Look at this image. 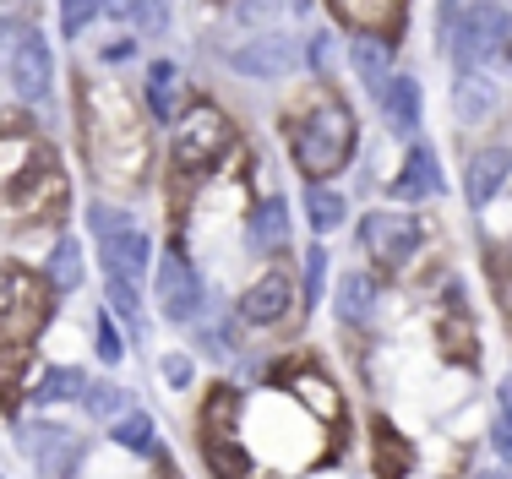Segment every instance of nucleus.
Masks as SVG:
<instances>
[{
  "instance_id": "nucleus-1",
  "label": "nucleus",
  "mask_w": 512,
  "mask_h": 479,
  "mask_svg": "<svg viewBox=\"0 0 512 479\" xmlns=\"http://www.w3.org/2000/svg\"><path fill=\"white\" fill-rule=\"evenodd\" d=\"M66 213V175L39 131L0 126V224H55Z\"/></svg>"
},
{
  "instance_id": "nucleus-2",
  "label": "nucleus",
  "mask_w": 512,
  "mask_h": 479,
  "mask_svg": "<svg viewBox=\"0 0 512 479\" xmlns=\"http://www.w3.org/2000/svg\"><path fill=\"white\" fill-rule=\"evenodd\" d=\"M77 120H82V153L109 186H131L148 169V137L137 131V115L115 88L77 82Z\"/></svg>"
},
{
  "instance_id": "nucleus-3",
  "label": "nucleus",
  "mask_w": 512,
  "mask_h": 479,
  "mask_svg": "<svg viewBox=\"0 0 512 479\" xmlns=\"http://www.w3.org/2000/svg\"><path fill=\"white\" fill-rule=\"evenodd\" d=\"M50 316H55L50 278L28 273L17 262H0V387H6V403H17L22 365H28L39 333L50 327Z\"/></svg>"
},
{
  "instance_id": "nucleus-4",
  "label": "nucleus",
  "mask_w": 512,
  "mask_h": 479,
  "mask_svg": "<svg viewBox=\"0 0 512 479\" xmlns=\"http://www.w3.org/2000/svg\"><path fill=\"white\" fill-rule=\"evenodd\" d=\"M235 147V120L224 115L218 104H186L175 115V131H169V202L186 207L191 191L202 186L207 175L218 169V158Z\"/></svg>"
},
{
  "instance_id": "nucleus-5",
  "label": "nucleus",
  "mask_w": 512,
  "mask_h": 479,
  "mask_svg": "<svg viewBox=\"0 0 512 479\" xmlns=\"http://www.w3.org/2000/svg\"><path fill=\"white\" fill-rule=\"evenodd\" d=\"M355 142H360L355 109H349L344 98L322 93V98H311V104L295 115L289 158H295L300 175H311V186H322V175H338V169L355 158Z\"/></svg>"
},
{
  "instance_id": "nucleus-6",
  "label": "nucleus",
  "mask_w": 512,
  "mask_h": 479,
  "mask_svg": "<svg viewBox=\"0 0 512 479\" xmlns=\"http://www.w3.org/2000/svg\"><path fill=\"white\" fill-rule=\"evenodd\" d=\"M267 382H278L289 392V398L300 403L306 414H316V420L327 425V431H338V425L349 420L344 409V392H338V382L322 371L316 360H306V354H289V360H278L273 371H267Z\"/></svg>"
},
{
  "instance_id": "nucleus-7",
  "label": "nucleus",
  "mask_w": 512,
  "mask_h": 479,
  "mask_svg": "<svg viewBox=\"0 0 512 479\" xmlns=\"http://www.w3.org/2000/svg\"><path fill=\"white\" fill-rule=\"evenodd\" d=\"M88 224H93V235H99V251H104L109 273H120V278H142V273H148L153 240L131 224V213H115V207L93 202L88 207Z\"/></svg>"
},
{
  "instance_id": "nucleus-8",
  "label": "nucleus",
  "mask_w": 512,
  "mask_h": 479,
  "mask_svg": "<svg viewBox=\"0 0 512 479\" xmlns=\"http://www.w3.org/2000/svg\"><path fill=\"white\" fill-rule=\"evenodd\" d=\"M502 49H512V11L496 6V0H474L453 28V55L463 66H480V60L502 55Z\"/></svg>"
},
{
  "instance_id": "nucleus-9",
  "label": "nucleus",
  "mask_w": 512,
  "mask_h": 479,
  "mask_svg": "<svg viewBox=\"0 0 512 479\" xmlns=\"http://www.w3.org/2000/svg\"><path fill=\"white\" fill-rule=\"evenodd\" d=\"M360 245L382 267H409L425 245V224L414 213H371L360 218Z\"/></svg>"
},
{
  "instance_id": "nucleus-10",
  "label": "nucleus",
  "mask_w": 512,
  "mask_h": 479,
  "mask_svg": "<svg viewBox=\"0 0 512 479\" xmlns=\"http://www.w3.org/2000/svg\"><path fill=\"white\" fill-rule=\"evenodd\" d=\"M153 289H158V311H164V322H180V327H186V322H197V311L207 305L197 267H191L180 251H169L164 262H158Z\"/></svg>"
},
{
  "instance_id": "nucleus-11",
  "label": "nucleus",
  "mask_w": 512,
  "mask_h": 479,
  "mask_svg": "<svg viewBox=\"0 0 512 479\" xmlns=\"http://www.w3.org/2000/svg\"><path fill=\"white\" fill-rule=\"evenodd\" d=\"M229 66H235L240 77L278 82V77H289V71L300 66V49L289 44L284 33H262V39H251V44H235V49H229Z\"/></svg>"
},
{
  "instance_id": "nucleus-12",
  "label": "nucleus",
  "mask_w": 512,
  "mask_h": 479,
  "mask_svg": "<svg viewBox=\"0 0 512 479\" xmlns=\"http://www.w3.org/2000/svg\"><path fill=\"white\" fill-rule=\"evenodd\" d=\"M22 452L33 458V469L44 479H71V469L82 463V441L60 425H28L22 431Z\"/></svg>"
},
{
  "instance_id": "nucleus-13",
  "label": "nucleus",
  "mask_w": 512,
  "mask_h": 479,
  "mask_svg": "<svg viewBox=\"0 0 512 479\" xmlns=\"http://www.w3.org/2000/svg\"><path fill=\"white\" fill-rule=\"evenodd\" d=\"M11 88H17V98H28V104H39L44 93H50L55 82V55L50 44H44V33H22L17 55H11Z\"/></svg>"
},
{
  "instance_id": "nucleus-14",
  "label": "nucleus",
  "mask_w": 512,
  "mask_h": 479,
  "mask_svg": "<svg viewBox=\"0 0 512 479\" xmlns=\"http://www.w3.org/2000/svg\"><path fill=\"white\" fill-rule=\"evenodd\" d=\"M333 11L349 22L355 33H371V39H387L393 44L404 33V17H409V0H333Z\"/></svg>"
},
{
  "instance_id": "nucleus-15",
  "label": "nucleus",
  "mask_w": 512,
  "mask_h": 479,
  "mask_svg": "<svg viewBox=\"0 0 512 479\" xmlns=\"http://www.w3.org/2000/svg\"><path fill=\"white\" fill-rule=\"evenodd\" d=\"M295 311V289H289L284 273H267L240 294V322L246 327H278L284 316Z\"/></svg>"
},
{
  "instance_id": "nucleus-16",
  "label": "nucleus",
  "mask_w": 512,
  "mask_h": 479,
  "mask_svg": "<svg viewBox=\"0 0 512 479\" xmlns=\"http://www.w3.org/2000/svg\"><path fill=\"white\" fill-rule=\"evenodd\" d=\"M512 175V147H480V153L469 158V169H463V196H469V207H485L496 191L507 186Z\"/></svg>"
},
{
  "instance_id": "nucleus-17",
  "label": "nucleus",
  "mask_w": 512,
  "mask_h": 479,
  "mask_svg": "<svg viewBox=\"0 0 512 479\" xmlns=\"http://www.w3.org/2000/svg\"><path fill=\"white\" fill-rule=\"evenodd\" d=\"M371 458H376V479H409L414 469L409 436H398V425H387L382 414L371 420Z\"/></svg>"
},
{
  "instance_id": "nucleus-18",
  "label": "nucleus",
  "mask_w": 512,
  "mask_h": 479,
  "mask_svg": "<svg viewBox=\"0 0 512 479\" xmlns=\"http://www.w3.org/2000/svg\"><path fill=\"white\" fill-rule=\"evenodd\" d=\"M202 463L213 479H256V452L240 436H202Z\"/></svg>"
},
{
  "instance_id": "nucleus-19",
  "label": "nucleus",
  "mask_w": 512,
  "mask_h": 479,
  "mask_svg": "<svg viewBox=\"0 0 512 479\" xmlns=\"http://www.w3.org/2000/svg\"><path fill=\"white\" fill-rule=\"evenodd\" d=\"M349 66H355V77L371 88L376 98L387 93V82H393V44L387 39H371V33H355V44H349Z\"/></svg>"
},
{
  "instance_id": "nucleus-20",
  "label": "nucleus",
  "mask_w": 512,
  "mask_h": 479,
  "mask_svg": "<svg viewBox=\"0 0 512 479\" xmlns=\"http://www.w3.org/2000/svg\"><path fill=\"white\" fill-rule=\"evenodd\" d=\"M436 191H442V164H436V153H431V147H409L404 175L393 180V196L420 202V196H436Z\"/></svg>"
},
{
  "instance_id": "nucleus-21",
  "label": "nucleus",
  "mask_w": 512,
  "mask_h": 479,
  "mask_svg": "<svg viewBox=\"0 0 512 479\" xmlns=\"http://www.w3.org/2000/svg\"><path fill=\"white\" fill-rule=\"evenodd\" d=\"M88 392V376L77 371V365H50V371H39V382L28 387V403L33 409H55V403H71Z\"/></svg>"
},
{
  "instance_id": "nucleus-22",
  "label": "nucleus",
  "mask_w": 512,
  "mask_h": 479,
  "mask_svg": "<svg viewBox=\"0 0 512 479\" xmlns=\"http://www.w3.org/2000/svg\"><path fill=\"white\" fill-rule=\"evenodd\" d=\"M109 441L126 447V452H137V458H164V447H158V425L142 409H126L120 420H109Z\"/></svg>"
},
{
  "instance_id": "nucleus-23",
  "label": "nucleus",
  "mask_w": 512,
  "mask_h": 479,
  "mask_svg": "<svg viewBox=\"0 0 512 479\" xmlns=\"http://www.w3.org/2000/svg\"><path fill=\"white\" fill-rule=\"evenodd\" d=\"M284 240H289V207H284V196H262V207H256V218H251V245L262 256H273V251H284Z\"/></svg>"
},
{
  "instance_id": "nucleus-24",
  "label": "nucleus",
  "mask_w": 512,
  "mask_h": 479,
  "mask_svg": "<svg viewBox=\"0 0 512 479\" xmlns=\"http://www.w3.org/2000/svg\"><path fill=\"white\" fill-rule=\"evenodd\" d=\"M382 109H387V126L393 131H420V82L414 77H393L382 93Z\"/></svg>"
},
{
  "instance_id": "nucleus-25",
  "label": "nucleus",
  "mask_w": 512,
  "mask_h": 479,
  "mask_svg": "<svg viewBox=\"0 0 512 479\" xmlns=\"http://www.w3.org/2000/svg\"><path fill=\"white\" fill-rule=\"evenodd\" d=\"M376 316V284L365 273H344L338 278V322L365 327Z\"/></svg>"
},
{
  "instance_id": "nucleus-26",
  "label": "nucleus",
  "mask_w": 512,
  "mask_h": 479,
  "mask_svg": "<svg viewBox=\"0 0 512 479\" xmlns=\"http://www.w3.org/2000/svg\"><path fill=\"white\" fill-rule=\"evenodd\" d=\"M44 278H50V289L55 294H71V289H82V240H60L55 251H50V262H44Z\"/></svg>"
},
{
  "instance_id": "nucleus-27",
  "label": "nucleus",
  "mask_w": 512,
  "mask_h": 479,
  "mask_svg": "<svg viewBox=\"0 0 512 479\" xmlns=\"http://www.w3.org/2000/svg\"><path fill=\"white\" fill-rule=\"evenodd\" d=\"M306 218H311V229H316V235H333V229L349 218V202H344V191L306 186Z\"/></svg>"
},
{
  "instance_id": "nucleus-28",
  "label": "nucleus",
  "mask_w": 512,
  "mask_h": 479,
  "mask_svg": "<svg viewBox=\"0 0 512 479\" xmlns=\"http://www.w3.org/2000/svg\"><path fill=\"white\" fill-rule=\"evenodd\" d=\"M109 316H120L126 322V333L142 343V333H148V322H142V300H137V284L120 273H109Z\"/></svg>"
},
{
  "instance_id": "nucleus-29",
  "label": "nucleus",
  "mask_w": 512,
  "mask_h": 479,
  "mask_svg": "<svg viewBox=\"0 0 512 479\" xmlns=\"http://www.w3.org/2000/svg\"><path fill=\"white\" fill-rule=\"evenodd\" d=\"M148 109L158 120L180 115V104H175V66H169V60H153V66H148Z\"/></svg>"
},
{
  "instance_id": "nucleus-30",
  "label": "nucleus",
  "mask_w": 512,
  "mask_h": 479,
  "mask_svg": "<svg viewBox=\"0 0 512 479\" xmlns=\"http://www.w3.org/2000/svg\"><path fill=\"white\" fill-rule=\"evenodd\" d=\"M82 409H88L93 420H120V414H126V392H120L115 382H88Z\"/></svg>"
},
{
  "instance_id": "nucleus-31",
  "label": "nucleus",
  "mask_w": 512,
  "mask_h": 479,
  "mask_svg": "<svg viewBox=\"0 0 512 479\" xmlns=\"http://www.w3.org/2000/svg\"><path fill=\"white\" fill-rule=\"evenodd\" d=\"M496 109V88L485 77H463L458 82V115H491Z\"/></svg>"
},
{
  "instance_id": "nucleus-32",
  "label": "nucleus",
  "mask_w": 512,
  "mask_h": 479,
  "mask_svg": "<svg viewBox=\"0 0 512 479\" xmlns=\"http://www.w3.org/2000/svg\"><path fill=\"white\" fill-rule=\"evenodd\" d=\"M99 11H104V0H60V33H66V39H82V28H88Z\"/></svg>"
},
{
  "instance_id": "nucleus-33",
  "label": "nucleus",
  "mask_w": 512,
  "mask_h": 479,
  "mask_svg": "<svg viewBox=\"0 0 512 479\" xmlns=\"http://www.w3.org/2000/svg\"><path fill=\"white\" fill-rule=\"evenodd\" d=\"M322 284H327V251H322V245H311V251H306V305L322 300ZM306 305H300V311H306Z\"/></svg>"
},
{
  "instance_id": "nucleus-34",
  "label": "nucleus",
  "mask_w": 512,
  "mask_h": 479,
  "mask_svg": "<svg viewBox=\"0 0 512 479\" xmlns=\"http://www.w3.org/2000/svg\"><path fill=\"white\" fill-rule=\"evenodd\" d=\"M491 441H496V452H502V458L512 463V403H507V398L496 403V420H491Z\"/></svg>"
},
{
  "instance_id": "nucleus-35",
  "label": "nucleus",
  "mask_w": 512,
  "mask_h": 479,
  "mask_svg": "<svg viewBox=\"0 0 512 479\" xmlns=\"http://www.w3.org/2000/svg\"><path fill=\"white\" fill-rule=\"evenodd\" d=\"M99 360L104 365L126 360V343H120V333H115V322H109V316H99Z\"/></svg>"
},
{
  "instance_id": "nucleus-36",
  "label": "nucleus",
  "mask_w": 512,
  "mask_h": 479,
  "mask_svg": "<svg viewBox=\"0 0 512 479\" xmlns=\"http://www.w3.org/2000/svg\"><path fill=\"white\" fill-rule=\"evenodd\" d=\"M137 28H142V33H153V39H158V33L169 28V0H142V11H137Z\"/></svg>"
},
{
  "instance_id": "nucleus-37",
  "label": "nucleus",
  "mask_w": 512,
  "mask_h": 479,
  "mask_svg": "<svg viewBox=\"0 0 512 479\" xmlns=\"http://www.w3.org/2000/svg\"><path fill=\"white\" fill-rule=\"evenodd\" d=\"M197 349L218 354V360H229V354H235V333H229V327H202V333H197Z\"/></svg>"
},
{
  "instance_id": "nucleus-38",
  "label": "nucleus",
  "mask_w": 512,
  "mask_h": 479,
  "mask_svg": "<svg viewBox=\"0 0 512 479\" xmlns=\"http://www.w3.org/2000/svg\"><path fill=\"white\" fill-rule=\"evenodd\" d=\"M22 33H28V28H22V22H17V17H0V71H6V66H11V55H17V44H22Z\"/></svg>"
},
{
  "instance_id": "nucleus-39",
  "label": "nucleus",
  "mask_w": 512,
  "mask_h": 479,
  "mask_svg": "<svg viewBox=\"0 0 512 479\" xmlns=\"http://www.w3.org/2000/svg\"><path fill=\"white\" fill-rule=\"evenodd\" d=\"M158 371H164L169 387H191V360H186V354H164V365H158Z\"/></svg>"
},
{
  "instance_id": "nucleus-40",
  "label": "nucleus",
  "mask_w": 512,
  "mask_h": 479,
  "mask_svg": "<svg viewBox=\"0 0 512 479\" xmlns=\"http://www.w3.org/2000/svg\"><path fill=\"white\" fill-rule=\"evenodd\" d=\"M104 11H109V17H120V22H137V11H142V0H104Z\"/></svg>"
},
{
  "instance_id": "nucleus-41",
  "label": "nucleus",
  "mask_w": 512,
  "mask_h": 479,
  "mask_svg": "<svg viewBox=\"0 0 512 479\" xmlns=\"http://www.w3.org/2000/svg\"><path fill=\"white\" fill-rule=\"evenodd\" d=\"M131 55H137V44H131V39H115V44H109V60H131Z\"/></svg>"
},
{
  "instance_id": "nucleus-42",
  "label": "nucleus",
  "mask_w": 512,
  "mask_h": 479,
  "mask_svg": "<svg viewBox=\"0 0 512 479\" xmlns=\"http://www.w3.org/2000/svg\"><path fill=\"white\" fill-rule=\"evenodd\" d=\"M474 479H496V474H474Z\"/></svg>"
},
{
  "instance_id": "nucleus-43",
  "label": "nucleus",
  "mask_w": 512,
  "mask_h": 479,
  "mask_svg": "<svg viewBox=\"0 0 512 479\" xmlns=\"http://www.w3.org/2000/svg\"><path fill=\"white\" fill-rule=\"evenodd\" d=\"M447 6H453V0H447Z\"/></svg>"
}]
</instances>
